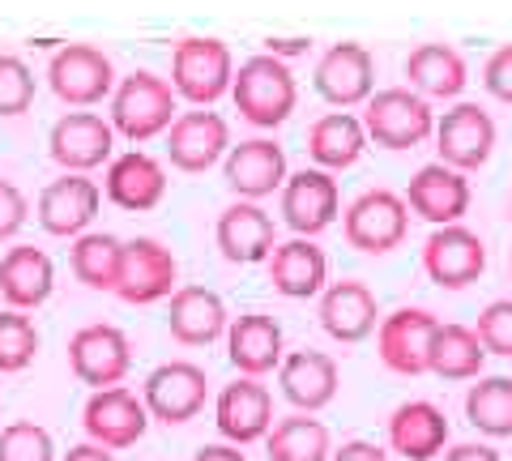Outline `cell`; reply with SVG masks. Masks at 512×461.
I'll return each instance as SVG.
<instances>
[{
    "label": "cell",
    "instance_id": "cell-34",
    "mask_svg": "<svg viewBox=\"0 0 512 461\" xmlns=\"http://www.w3.org/2000/svg\"><path fill=\"white\" fill-rule=\"evenodd\" d=\"M265 453L269 461H329L333 440L320 419L291 415V419H278L274 432L265 436Z\"/></svg>",
    "mask_w": 512,
    "mask_h": 461
},
{
    "label": "cell",
    "instance_id": "cell-16",
    "mask_svg": "<svg viewBox=\"0 0 512 461\" xmlns=\"http://www.w3.org/2000/svg\"><path fill=\"white\" fill-rule=\"evenodd\" d=\"M231 146V129L218 111H184L175 116L171 133H167V158L175 171H188V176H201L210 171L222 150Z\"/></svg>",
    "mask_w": 512,
    "mask_h": 461
},
{
    "label": "cell",
    "instance_id": "cell-24",
    "mask_svg": "<svg viewBox=\"0 0 512 461\" xmlns=\"http://www.w3.org/2000/svg\"><path fill=\"white\" fill-rule=\"evenodd\" d=\"M278 385L299 415H316V410H325L338 397L342 376H338V363L325 351H291L278 368Z\"/></svg>",
    "mask_w": 512,
    "mask_h": 461
},
{
    "label": "cell",
    "instance_id": "cell-17",
    "mask_svg": "<svg viewBox=\"0 0 512 461\" xmlns=\"http://www.w3.org/2000/svg\"><path fill=\"white\" fill-rule=\"evenodd\" d=\"M111 141H116V129L103 116H94V111H69V116H60L52 124L47 146H52V158L64 171L82 176V171H94L107 163Z\"/></svg>",
    "mask_w": 512,
    "mask_h": 461
},
{
    "label": "cell",
    "instance_id": "cell-35",
    "mask_svg": "<svg viewBox=\"0 0 512 461\" xmlns=\"http://www.w3.org/2000/svg\"><path fill=\"white\" fill-rule=\"evenodd\" d=\"M483 363H487V351L478 342V333L466 329V325H440L436 329V342H431V368L444 380H474L483 376Z\"/></svg>",
    "mask_w": 512,
    "mask_h": 461
},
{
    "label": "cell",
    "instance_id": "cell-33",
    "mask_svg": "<svg viewBox=\"0 0 512 461\" xmlns=\"http://www.w3.org/2000/svg\"><path fill=\"white\" fill-rule=\"evenodd\" d=\"M120 265H124V240H116V235H107V231L77 235V244L69 252L73 278L90 286V291H116Z\"/></svg>",
    "mask_w": 512,
    "mask_h": 461
},
{
    "label": "cell",
    "instance_id": "cell-23",
    "mask_svg": "<svg viewBox=\"0 0 512 461\" xmlns=\"http://www.w3.org/2000/svg\"><path fill=\"white\" fill-rule=\"evenodd\" d=\"M167 329L180 346H210L218 338H227L231 316L222 295L210 291V286H180L167 308Z\"/></svg>",
    "mask_w": 512,
    "mask_h": 461
},
{
    "label": "cell",
    "instance_id": "cell-15",
    "mask_svg": "<svg viewBox=\"0 0 512 461\" xmlns=\"http://www.w3.org/2000/svg\"><path fill=\"white\" fill-rule=\"evenodd\" d=\"M436 150H440V163L461 171V176L478 171L495 150V120L478 103H457L436 124Z\"/></svg>",
    "mask_w": 512,
    "mask_h": 461
},
{
    "label": "cell",
    "instance_id": "cell-5",
    "mask_svg": "<svg viewBox=\"0 0 512 461\" xmlns=\"http://www.w3.org/2000/svg\"><path fill=\"white\" fill-rule=\"evenodd\" d=\"M363 129L384 150H414L431 137L436 116H431V103L423 99V94H414L406 86H393V90H380L376 99H367Z\"/></svg>",
    "mask_w": 512,
    "mask_h": 461
},
{
    "label": "cell",
    "instance_id": "cell-14",
    "mask_svg": "<svg viewBox=\"0 0 512 461\" xmlns=\"http://www.w3.org/2000/svg\"><path fill=\"white\" fill-rule=\"evenodd\" d=\"M214 423H218V432L227 444H239V449H244V444H256L274 432V397H269V389L261 380L239 376L218 393Z\"/></svg>",
    "mask_w": 512,
    "mask_h": 461
},
{
    "label": "cell",
    "instance_id": "cell-13",
    "mask_svg": "<svg viewBox=\"0 0 512 461\" xmlns=\"http://www.w3.org/2000/svg\"><path fill=\"white\" fill-rule=\"evenodd\" d=\"M342 214V193L338 180L320 167H303L282 184V222L303 240H312L325 227H333V218Z\"/></svg>",
    "mask_w": 512,
    "mask_h": 461
},
{
    "label": "cell",
    "instance_id": "cell-30",
    "mask_svg": "<svg viewBox=\"0 0 512 461\" xmlns=\"http://www.w3.org/2000/svg\"><path fill=\"white\" fill-rule=\"evenodd\" d=\"M269 282H274V291L286 299H312V295L325 291L329 261L312 240L295 235V240L278 244L274 257H269Z\"/></svg>",
    "mask_w": 512,
    "mask_h": 461
},
{
    "label": "cell",
    "instance_id": "cell-45",
    "mask_svg": "<svg viewBox=\"0 0 512 461\" xmlns=\"http://www.w3.org/2000/svg\"><path fill=\"white\" fill-rule=\"evenodd\" d=\"M60 461H116V453L103 449V444H94V440H86V444H73Z\"/></svg>",
    "mask_w": 512,
    "mask_h": 461
},
{
    "label": "cell",
    "instance_id": "cell-43",
    "mask_svg": "<svg viewBox=\"0 0 512 461\" xmlns=\"http://www.w3.org/2000/svg\"><path fill=\"white\" fill-rule=\"evenodd\" d=\"M329 461H389V453L372 440H346L342 449H333Z\"/></svg>",
    "mask_w": 512,
    "mask_h": 461
},
{
    "label": "cell",
    "instance_id": "cell-8",
    "mask_svg": "<svg viewBox=\"0 0 512 461\" xmlns=\"http://www.w3.org/2000/svg\"><path fill=\"white\" fill-rule=\"evenodd\" d=\"M82 427H86V436L94 444H103V449H111V453L133 449L150 427V410L133 389H124V385L94 389L86 410H82Z\"/></svg>",
    "mask_w": 512,
    "mask_h": 461
},
{
    "label": "cell",
    "instance_id": "cell-10",
    "mask_svg": "<svg viewBox=\"0 0 512 461\" xmlns=\"http://www.w3.org/2000/svg\"><path fill=\"white\" fill-rule=\"evenodd\" d=\"M47 82H52L56 99L73 103V107H90V103H103L107 94H116V69H111V60L99 47L69 43L52 56Z\"/></svg>",
    "mask_w": 512,
    "mask_h": 461
},
{
    "label": "cell",
    "instance_id": "cell-49",
    "mask_svg": "<svg viewBox=\"0 0 512 461\" xmlns=\"http://www.w3.org/2000/svg\"><path fill=\"white\" fill-rule=\"evenodd\" d=\"M508 274H512V261H508Z\"/></svg>",
    "mask_w": 512,
    "mask_h": 461
},
{
    "label": "cell",
    "instance_id": "cell-37",
    "mask_svg": "<svg viewBox=\"0 0 512 461\" xmlns=\"http://www.w3.org/2000/svg\"><path fill=\"white\" fill-rule=\"evenodd\" d=\"M39 355V329L30 316L5 308L0 312V372H22Z\"/></svg>",
    "mask_w": 512,
    "mask_h": 461
},
{
    "label": "cell",
    "instance_id": "cell-7",
    "mask_svg": "<svg viewBox=\"0 0 512 461\" xmlns=\"http://www.w3.org/2000/svg\"><path fill=\"white\" fill-rule=\"evenodd\" d=\"M180 265H175L171 248H163L150 235H137V240L124 244V265H120V282H116V295L124 304H158V299H171L180 291Z\"/></svg>",
    "mask_w": 512,
    "mask_h": 461
},
{
    "label": "cell",
    "instance_id": "cell-42",
    "mask_svg": "<svg viewBox=\"0 0 512 461\" xmlns=\"http://www.w3.org/2000/svg\"><path fill=\"white\" fill-rule=\"evenodd\" d=\"M483 86H487V94H495L500 103H512V43L500 47V52H491L487 69H483Z\"/></svg>",
    "mask_w": 512,
    "mask_h": 461
},
{
    "label": "cell",
    "instance_id": "cell-32",
    "mask_svg": "<svg viewBox=\"0 0 512 461\" xmlns=\"http://www.w3.org/2000/svg\"><path fill=\"white\" fill-rule=\"evenodd\" d=\"M363 146H367V129H363L355 116H346V111L320 116V120L312 124V133H308V154H312V163L325 167V171L355 167L359 154H363Z\"/></svg>",
    "mask_w": 512,
    "mask_h": 461
},
{
    "label": "cell",
    "instance_id": "cell-31",
    "mask_svg": "<svg viewBox=\"0 0 512 461\" xmlns=\"http://www.w3.org/2000/svg\"><path fill=\"white\" fill-rule=\"evenodd\" d=\"M406 77L423 99H457L466 90V60L448 43H423L406 60Z\"/></svg>",
    "mask_w": 512,
    "mask_h": 461
},
{
    "label": "cell",
    "instance_id": "cell-3",
    "mask_svg": "<svg viewBox=\"0 0 512 461\" xmlns=\"http://www.w3.org/2000/svg\"><path fill=\"white\" fill-rule=\"evenodd\" d=\"M342 231H346L350 248L367 252V257H384V252H393L406 240L410 205H406V197L389 193V188H372V193H363L346 205Z\"/></svg>",
    "mask_w": 512,
    "mask_h": 461
},
{
    "label": "cell",
    "instance_id": "cell-11",
    "mask_svg": "<svg viewBox=\"0 0 512 461\" xmlns=\"http://www.w3.org/2000/svg\"><path fill=\"white\" fill-rule=\"evenodd\" d=\"M69 368L73 376L90 389H111L120 385L133 368V346L128 333L116 325H86L69 338Z\"/></svg>",
    "mask_w": 512,
    "mask_h": 461
},
{
    "label": "cell",
    "instance_id": "cell-26",
    "mask_svg": "<svg viewBox=\"0 0 512 461\" xmlns=\"http://www.w3.org/2000/svg\"><path fill=\"white\" fill-rule=\"evenodd\" d=\"M56 286V265L43 248L35 244H18L0 257V299L13 312H30L52 299Z\"/></svg>",
    "mask_w": 512,
    "mask_h": 461
},
{
    "label": "cell",
    "instance_id": "cell-4",
    "mask_svg": "<svg viewBox=\"0 0 512 461\" xmlns=\"http://www.w3.org/2000/svg\"><path fill=\"white\" fill-rule=\"evenodd\" d=\"M235 69H231V52L218 39H180L171 52V90L180 99L210 107L222 94L231 90Z\"/></svg>",
    "mask_w": 512,
    "mask_h": 461
},
{
    "label": "cell",
    "instance_id": "cell-9",
    "mask_svg": "<svg viewBox=\"0 0 512 461\" xmlns=\"http://www.w3.org/2000/svg\"><path fill=\"white\" fill-rule=\"evenodd\" d=\"M440 321L427 308H397L380 321L376 346L384 368L397 376H423L431 368V342H436Z\"/></svg>",
    "mask_w": 512,
    "mask_h": 461
},
{
    "label": "cell",
    "instance_id": "cell-44",
    "mask_svg": "<svg viewBox=\"0 0 512 461\" xmlns=\"http://www.w3.org/2000/svg\"><path fill=\"white\" fill-rule=\"evenodd\" d=\"M440 461H500V453L491 444H453Z\"/></svg>",
    "mask_w": 512,
    "mask_h": 461
},
{
    "label": "cell",
    "instance_id": "cell-20",
    "mask_svg": "<svg viewBox=\"0 0 512 461\" xmlns=\"http://www.w3.org/2000/svg\"><path fill=\"white\" fill-rule=\"evenodd\" d=\"M218 252L231 265H256L269 261L278 248V227L256 201H235L231 210L218 214Z\"/></svg>",
    "mask_w": 512,
    "mask_h": 461
},
{
    "label": "cell",
    "instance_id": "cell-46",
    "mask_svg": "<svg viewBox=\"0 0 512 461\" xmlns=\"http://www.w3.org/2000/svg\"><path fill=\"white\" fill-rule=\"evenodd\" d=\"M192 461H248L239 453V444H205V449L192 453Z\"/></svg>",
    "mask_w": 512,
    "mask_h": 461
},
{
    "label": "cell",
    "instance_id": "cell-28",
    "mask_svg": "<svg viewBox=\"0 0 512 461\" xmlns=\"http://www.w3.org/2000/svg\"><path fill=\"white\" fill-rule=\"evenodd\" d=\"M448 444V419L436 402H402L389 415V449L406 461H431Z\"/></svg>",
    "mask_w": 512,
    "mask_h": 461
},
{
    "label": "cell",
    "instance_id": "cell-19",
    "mask_svg": "<svg viewBox=\"0 0 512 461\" xmlns=\"http://www.w3.org/2000/svg\"><path fill=\"white\" fill-rule=\"evenodd\" d=\"M376 321H380V304H376V295L367 282L342 278V282H329L325 291H320V325H325V333L333 342L355 346L376 329Z\"/></svg>",
    "mask_w": 512,
    "mask_h": 461
},
{
    "label": "cell",
    "instance_id": "cell-12",
    "mask_svg": "<svg viewBox=\"0 0 512 461\" xmlns=\"http://www.w3.org/2000/svg\"><path fill=\"white\" fill-rule=\"evenodd\" d=\"M423 269H427L431 282L444 286V291H461V286L483 278L487 244L478 240L470 227H461V222H453V227H436L423 244Z\"/></svg>",
    "mask_w": 512,
    "mask_h": 461
},
{
    "label": "cell",
    "instance_id": "cell-25",
    "mask_svg": "<svg viewBox=\"0 0 512 461\" xmlns=\"http://www.w3.org/2000/svg\"><path fill=\"white\" fill-rule=\"evenodd\" d=\"M99 201H103L99 184L64 171L60 180H52L39 193V222L47 235H82L94 222V214H99Z\"/></svg>",
    "mask_w": 512,
    "mask_h": 461
},
{
    "label": "cell",
    "instance_id": "cell-29",
    "mask_svg": "<svg viewBox=\"0 0 512 461\" xmlns=\"http://www.w3.org/2000/svg\"><path fill=\"white\" fill-rule=\"evenodd\" d=\"M167 193V171L158 158L141 154V150H128L120 158H111L107 167V201L120 205V210H154Z\"/></svg>",
    "mask_w": 512,
    "mask_h": 461
},
{
    "label": "cell",
    "instance_id": "cell-39",
    "mask_svg": "<svg viewBox=\"0 0 512 461\" xmlns=\"http://www.w3.org/2000/svg\"><path fill=\"white\" fill-rule=\"evenodd\" d=\"M35 103V73L18 56H0V116H22Z\"/></svg>",
    "mask_w": 512,
    "mask_h": 461
},
{
    "label": "cell",
    "instance_id": "cell-27",
    "mask_svg": "<svg viewBox=\"0 0 512 461\" xmlns=\"http://www.w3.org/2000/svg\"><path fill=\"white\" fill-rule=\"evenodd\" d=\"M286 184V154L278 141L252 137L227 154V188L244 201H261Z\"/></svg>",
    "mask_w": 512,
    "mask_h": 461
},
{
    "label": "cell",
    "instance_id": "cell-47",
    "mask_svg": "<svg viewBox=\"0 0 512 461\" xmlns=\"http://www.w3.org/2000/svg\"><path fill=\"white\" fill-rule=\"evenodd\" d=\"M308 47H312L308 39H269V56L282 60V56H291V52H308Z\"/></svg>",
    "mask_w": 512,
    "mask_h": 461
},
{
    "label": "cell",
    "instance_id": "cell-22",
    "mask_svg": "<svg viewBox=\"0 0 512 461\" xmlns=\"http://www.w3.org/2000/svg\"><path fill=\"white\" fill-rule=\"evenodd\" d=\"M372 52L363 43H333L316 65V90L320 99L333 107H355L363 99H372Z\"/></svg>",
    "mask_w": 512,
    "mask_h": 461
},
{
    "label": "cell",
    "instance_id": "cell-21",
    "mask_svg": "<svg viewBox=\"0 0 512 461\" xmlns=\"http://www.w3.org/2000/svg\"><path fill=\"white\" fill-rule=\"evenodd\" d=\"M406 205L419 218L436 222V227H453L470 210V180L444 163H427L414 171V180L406 188Z\"/></svg>",
    "mask_w": 512,
    "mask_h": 461
},
{
    "label": "cell",
    "instance_id": "cell-6",
    "mask_svg": "<svg viewBox=\"0 0 512 461\" xmlns=\"http://www.w3.org/2000/svg\"><path fill=\"white\" fill-rule=\"evenodd\" d=\"M205 397H210V376L188 359L158 363V368L146 376V385H141V402H146L150 419L167 423V427L197 419L205 410Z\"/></svg>",
    "mask_w": 512,
    "mask_h": 461
},
{
    "label": "cell",
    "instance_id": "cell-48",
    "mask_svg": "<svg viewBox=\"0 0 512 461\" xmlns=\"http://www.w3.org/2000/svg\"><path fill=\"white\" fill-rule=\"evenodd\" d=\"M508 218H512V193H508Z\"/></svg>",
    "mask_w": 512,
    "mask_h": 461
},
{
    "label": "cell",
    "instance_id": "cell-2",
    "mask_svg": "<svg viewBox=\"0 0 512 461\" xmlns=\"http://www.w3.org/2000/svg\"><path fill=\"white\" fill-rule=\"evenodd\" d=\"M175 124V90L150 69L128 73L111 94V129L128 141H150Z\"/></svg>",
    "mask_w": 512,
    "mask_h": 461
},
{
    "label": "cell",
    "instance_id": "cell-40",
    "mask_svg": "<svg viewBox=\"0 0 512 461\" xmlns=\"http://www.w3.org/2000/svg\"><path fill=\"white\" fill-rule=\"evenodd\" d=\"M478 342H483L487 355H504L512 359V299H495L478 312Z\"/></svg>",
    "mask_w": 512,
    "mask_h": 461
},
{
    "label": "cell",
    "instance_id": "cell-1",
    "mask_svg": "<svg viewBox=\"0 0 512 461\" xmlns=\"http://www.w3.org/2000/svg\"><path fill=\"white\" fill-rule=\"evenodd\" d=\"M231 94H235V107L239 116H244L248 124H256V129H278V124L295 111V77L291 69H286V60L278 56H252L239 65L235 82H231Z\"/></svg>",
    "mask_w": 512,
    "mask_h": 461
},
{
    "label": "cell",
    "instance_id": "cell-41",
    "mask_svg": "<svg viewBox=\"0 0 512 461\" xmlns=\"http://www.w3.org/2000/svg\"><path fill=\"white\" fill-rule=\"evenodd\" d=\"M30 218V201L13 180H0V240H13Z\"/></svg>",
    "mask_w": 512,
    "mask_h": 461
},
{
    "label": "cell",
    "instance_id": "cell-38",
    "mask_svg": "<svg viewBox=\"0 0 512 461\" xmlns=\"http://www.w3.org/2000/svg\"><path fill=\"white\" fill-rule=\"evenodd\" d=\"M0 461H56V440L39 423H9L0 427Z\"/></svg>",
    "mask_w": 512,
    "mask_h": 461
},
{
    "label": "cell",
    "instance_id": "cell-36",
    "mask_svg": "<svg viewBox=\"0 0 512 461\" xmlns=\"http://www.w3.org/2000/svg\"><path fill=\"white\" fill-rule=\"evenodd\" d=\"M466 419L483 436H512V380L508 376H478L466 393Z\"/></svg>",
    "mask_w": 512,
    "mask_h": 461
},
{
    "label": "cell",
    "instance_id": "cell-18",
    "mask_svg": "<svg viewBox=\"0 0 512 461\" xmlns=\"http://www.w3.org/2000/svg\"><path fill=\"white\" fill-rule=\"evenodd\" d=\"M227 359L235 363L239 376H252V380L278 372L282 359H286L282 325L269 312H244V316H235L231 329H227Z\"/></svg>",
    "mask_w": 512,
    "mask_h": 461
}]
</instances>
